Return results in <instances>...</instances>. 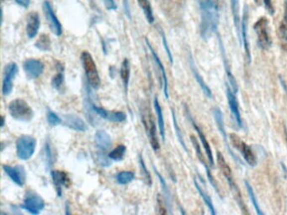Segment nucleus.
<instances>
[{
  "label": "nucleus",
  "instance_id": "423d86ee",
  "mask_svg": "<svg viewBox=\"0 0 287 215\" xmlns=\"http://www.w3.org/2000/svg\"><path fill=\"white\" fill-rule=\"evenodd\" d=\"M269 24L270 22L266 17H261L254 25V30L257 36L258 46L264 51L270 49L272 46Z\"/></svg>",
  "mask_w": 287,
  "mask_h": 215
},
{
  "label": "nucleus",
  "instance_id": "393cba45",
  "mask_svg": "<svg viewBox=\"0 0 287 215\" xmlns=\"http://www.w3.org/2000/svg\"><path fill=\"white\" fill-rule=\"evenodd\" d=\"M153 106H154L155 113H156L157 117H158L159 134L161 136L163 142H165V123H164V114H163L161 105L159 104V99L157 97L154 98Z\"/></svg>",
  "mask_w": 287,
  "mask_h": 215
},
{
  "label": "nucleus",
  "instance_id": "4be33fe9",
  "mask_svg": "<svg viewBox=\"0 0 287 215\" xmlns=\"http://www.w3.org/2000/svg\"><path fill=\"white\" fill-rule=\"evenodd\" d=\"M41 25V20L37 12H30L27 17L26 35L28 38L34 39L37 36Z\"/></svg>",
  "mask_w": 287,
  "mask_h": 215
},
{
  "label": "nucleus",
  "instance_id": "bb28decb",
  "mask_svg": "<svg viewBox=\"0 0 287 215\" xmlns=\"http://www.w3.org/2000/svg\"><path fill=\"white\" fill-rule=\"evenodd\" d=\"M194 186H195V188L196 190L198 191V193L200 194V196L201 197V199H203V201L205 203V205L207 206L208 209L210 210L211 215H216V209L214 207L213 203H212V200H211V197L209 196L206 193H205V190H203V188L200 187V184L198 183L195 178L194 179Z\"/></svg>",
  "mask_w": 287,
  "mask_h": 215
},
{
  "label": "nucleus",
  "instance_id": "20e7f679",
  "mask_svg": "<svg viewBox=\"0 0 287 215\" xmlns=\"http://www.w3.org/2000/svg\"><path fill=\"white\" fill-rule=\"evenodd\" d=\"M8 110L11 117L19 122H30L35 116L31 107L21 98L11 101Z\"/></svg>",
  "mask_w": 287,
  "mask_h": 215
},
{
  "label": "nucleus",
  "instance_id": "cd10ccee",
  "mask_svg": "<svg viewBox=\"0 0 287 215\" xmlns=\"http://www.w3.org/2000/svg\"><path fill=\"white\" fill-rule=\"evenodd\" d=\"M153 170L155 172L157 177L159 178V183H160V185H161L162 191H163V194L164 195V199L167 202V205H169V207L171 208V193H170V188H169V186H168L164 177L159 173V171L157 170L155 166H153Z\"/></svg>",
  "mask_w": 287,
  "mask_h": 215
},
{
  "label": "nucleus",
  "instance_id": "c9c22d12",
  "mask_svg": "<svg viewBox=\"0 0 287 215\" xmlns=\"http://www.w3.org/2000/svg\"><path fill=\"white\" fill-rule=\"evenodd\" d=\"M126 146L124 144H120L113 149L108 154L110 160L115 161H120L123 160L124 156L126 155Z\"/></svg>",
  "mask_w": 287,
  "mask_h": 215
},
{
  "label": "nucleus",
  "instance_id": "f257e3e1",
  "mask_svg": "<svg viewBox=\"0 0 287 215\" xmlns=\"http://www.w3.org/2000/svg\"><path fill=\"white\" fill-rule=\"evenodd\" d=\"M200 9V35L204 41L211 38L219 25V0H196Z\"/></svg>",
  "mask_w": 287,
  "mask_h": 215
},
{
  "label": "nucleus",
  "instance_id": "9d476101",
  "mask_svg": "<svg viewBox=\"0 0 287 215\" xmlns=\"http://www.w3.org/2000/svg\"><path fill=\"white\" fill-rule=\"evenodd\" d=\"M44 15L46 18L47 24L49 25L50 30L55 36H60L63 34V25L61 24L58 17L55 14L54 9L49 1H45L42 4Z\"/></svg>",
  "mask_w": 287,
  "mask_h": 215
},
{
  "label": "nucleus",
  "instance_id": "a211bd4d",
  "mask_svg": "<svg viewBox=\"0 0 287 215\" xmlns=\"http://www.w3.org/2000/svg\"><path fill=\"white\" fill-rule=\"evenodd\" d=\"M145 41L148 49H149L151 54L153 56V61L156 63L157 67L159 68V72H160V74H161L164 97H165L166 99H169V98H170V95H169V80H168L167 73H166V71H165V69H164V64H163L162 61L160 60V58H159V56L155 52V50L153 49V47H152L149 40L148 38H146Z\"/></svg>",
  "mask_w": 287,
  "mask_h": 215
},
{
  "label": "nucleus",
  "instance_id": "c756f323",
  "mask_svg": "<svg viewBox=\"0 0 287 215\" xmlns=\"http://www.w3.org/2000/svg\"><path fill=\"white\" fill-rule=\"evenodd\" d=\"M57 70L58 73L56 76L52 77V86L53 88L57 90H60L61 87H63V82H64V69L63 65L60 63H57Z\"/></svg>",
  "mask_w": 287,
  "mask_h": 215
},
{
  "label": "nucleus",
  "instance_id": "de8ad7c7",
  "mask_svg": "<svg viewBox=\"0 0 287 215\" xmlns=\"http://www.w3.org/2000/svg\"><path fill=\"white\" fill-rule=\"evenodd\" d=\"M280 82H281V84H282V87L284 88L285 92L287 93V82H285L284 79L282 78V76H279Z\"/></svg>",
  "mask_w": 287,
  "mask_h": 215
},
{
  "label": "nucleus",
  "instance_id": "79ce46f5",
  "mask_svg": "<svg viewBox=\"0 0 287 215\" xmlns=\"http://www.w3.org/2000/svg\"><path fill=\"white\" fill-rule=\"evenodd\" d=\"M97 161L104 167H109L111 165V161H110L109 156H106V155L100 150L97 153Z\"/></svg>",
  "mask_w": 287,
  "mask_h": 215
},
{
  "label": "nucleus",
  "instance_id": "dca6fc26",
  "mask_svg": "<svg viewBox=\"0 0 287 215\" xmlns=\"http://www.w3.org/2000/svg\"><path fill=\"white\" fill-rule=\"evenodd\" d=\"M91 109L98 116L110 122L122 123L126 120V115L124 112L107 110L101 107L96 106L93 103L91 104Z\"/></svg>",
  "mask_w": 287,
  "mask_h": 215
},
{
  "label": "nucleus",
  "instance_id": "c03bdc74",
  "mask_svg": "<svg viewBox=\"0 0 287 215\" xmlns=\"http://www.w3.org/2000/svg\"><path fill=\"white\" fill-rule=\"evenodd\" d=\"M262 5H264L266 11L268 12V14L271 16H273L275 13H276V10H275V8H274L272 0H262Z\"/></svg>",
  "mask_w": 287,
  "mask_h": 215
},
{
  "label": "nucleus",
  "instance_id": "5701e85b",
  "mask_svg": "<svg viewBox=\"0 0 287 215\" xmlns=\"http://www.w3.org/2000/svg\"><path fill=\"white\" fill-rule=\"evenodd\" d=\"M95 142L96 146L100 151H106L112 146V139L109 133L104 130H98L95 135Z\"/></svg>",
  "mask_w": 287,
  "mask_h": 215
},
{
  "label": "nucleus",
  "instance_id": "09e8293b",
  "mask_svg": "<svg viewBox=\"0 0 287 215\" xmlns=\"http://www.w3.org/2000/svg\"><path fill=\"white\" fill-rule=\"evenodd\" d=\"M4 123H5V118L4 116H2V121H1V128H3L4 126Z\"/></svg>",
  "mask_w": 287,
  "mask_h": 215
},
{
  "label": "nucleus",
  "instance_id": "37998d69",
  "mask_svg": "<svg viewBox=\"0 0 287 215\" xmlns=\"http://www.w3.org/2000/svg\"><path fill=\"white\" fill-rule=\"evenodd\" d=\"M161 36L162 41H163V44H164V49L166 51V53H167L168 58L170 59V63H171V64H173V63H174V58H173L172 52L170 51V47H169V45H168L167 39H166V37L164 36V32H162V31Z\"/></svg>",
  "mask_w": 287,
  "mask_h": 215
},
{
  "label": "nucleus",
  "instance_id": "c85d7f7f",
  "mask_svg": "<svg viewBox=\"0 0 287 215\" xmlns=\"http://www.w3.org/2000/svg\"><path fill=\"white\" fill-rule=\"evenodd\" d=\"M137 3L139 4L140 8H142L143 11V14L145 15L148 23L153 24L155 20V18L153 15V8H152L150 2L148 0H137Z\"/></svg>",
  "mask_w": 287,
  "mask_h": 215
},
{
  "label": "nucleus",
  "instance_id": "412c9836",
  "mask_svg": "<svg viewBox=\"0 0 287 215\" xmlns=\"http://www.w3.org/2000/svg\"><path fill=\"white\" fill-rule=\"evenodd\" d=\"M218 40L219 47H220V51H221V54H222V62H223V65H224L225 72H226V75H227V81H228L227 83L229 84L230 87L233 89V92L237 93L238 92V82H237L235 76H233V72L231 71L229 63L227 62L226 50H225L223 42H222L221 38H218Z\"/></svg>",
  "mask_w": 287,
  "mask_h": 215
},
{
  "label": "nucleus",
  "instance_id": "4468645a",
  "mask_svg": "<svg viewBox=\"0 0 287 215\" xmlns=\"http://www.w3.org/2000/svg\"><path fill=\"white\" fill-rule=\"evenodd\" d=\"M23 69L29 80H36L43 73L45 66L41 60L30 58L24 62Z\"/></svg>",
  "mask_w": 287,
  "mask_h": 215
},
{
  "label": "nucleus",
  "instance_id": "6ab92c4d",
  "mask_svg": "<svg viewBox=\"0 0 287 215\" xmlns=\"http://www.w3.org/2000/svg\"><path fill=\"white\" fill-rule=\"evenodd\" d=\"M63 125L71 129L73 131H78V132H86L89 130L87 124L82 118L79 115H74V114H68L63 115Z\"/></svg>",
  "mask_w": 287,
  "mask_h": 215
},
{
  "label": "nucleus",
  "instance_id": "473e14b6",
  "mask_svg": "<svg viewBox=\"0 0 287 215\" xmlns=\"http://www.w3.org/2000/svg\"><path fill=\"white\" fill-rule=\"evenodd\" d=\"M120 78L122 80L124 87L127 90L128 88L129 80H130V63L127 58H125L123 63L120 67Z\"/></svg>",
  "mask_w": 287,
  "mask_h": 215
},
{
  "label": "nucleus",
  "instance_id": "49530a36",
  "mask_svg": "<svg viewBox=\"0 0 287 215\" xmlns=\"http://www.w3.org/2000/svg\"><path fill=\"white\" fill-rule=\"evenodd\" d=\"M15 2L18 5L26 8L30 6V0H15Z\"/></svg>",
  "mask_w": 287,
  "mask_h": 215
},
{
  "label": "nucleus",
  "instance_id": "a878e982",
  "mask_svg": "<svg viewBox=\"0 0 287 215\" xmlns=\"http://www.w3.org/2000/svg\"><path fill=\"white\" fill-rule=\"evenodd\" d=\"M148 127V136L150 140V144L153 147V150H159L160 149V144H159V140L157 137V127L155 123L153 121V119L149 120V124Z\"/></svg>",
  "mask_w": 287,
  "mask_h": 215
},
{
  "label": "nucleus",
  "instance_id": "f8f14e48",
  "mask_svg": "<svg viewBox=\"0 0 287 215\" xmlns=\"http://www.w3.org/2000/svg\"><path fill=\"white\" fill-rule=\"evenodd\" d=\"M212 113H213L214 119H215V121H216V126L218 128L219 132L222 135V139L224 141L225 144H226V147H227V150L229 153V155L234 159V161L236 162H238L241 165H244L243 161H241L240 158L238 157V155H235V153L233 152L232 148L230 146L229 143H228L227 131H226V128H225L224 120H223V115H222V110L219 108H214Z\"/></svg>",
  "mask_w": 287,
  "mask_h": 215
},
{
  "label": "nucleus",
  "instance_id": "ea45409f",
  "mask_svg": "<svg viewBox=\"0 0 287 215\" xmlns=\"http://www.w3.org/2000/svg\"><path fill=\"white\" fill-rule=\"evenodd\" d=\"M47 122L52 127L59 126L63 123V120L59 117V115L52 111L51 109H48V111H47Z\"/></svg>",
  "mask_w": 287,
  "mask_h": 215
},
{
  "label": "nucleus",
  "instance_id": "a18cd8bd",
  "mask_svg": "<svg viewBox=\"0 0 287 215\" xmlns=\"http://www.w3.org/2000/svg\"><path fill=\"white\" fill-rule=\"evenodd\" d=\"M45 155H46V161H47L48 166H51L53 161H52V158H53V155H52V150H51V147H50V144L48 143H46V145H45Z\"/></svg>",
  "mask_w": 287,
  "mask_h": 215
},
{
  "label": "nucleus",
  "instance_id": "72a5a7b5",
  "mask_svg": "<svg viewBox=\"0 0 287 215\" xmlns=\"http://www.w3.org/2000/svg\"><path fill=\"white\" fill-rule=\"evenodd\" d=\"M244 185L246 187L247 192L249 194V199L251 200L252 205L255 207V210H256V213L257 215H264L265 213L263 212L262 210L260 209V205H259V202H258L257 198L255 196V191L252 188V186L250 185V183L248 182V181H244Z\"/></svg>",
  "mask_w": 287,
  "mask_h": 215
},
{
  "label": "nucleus",
  "instance_id": "2eb2a0df",
  "mask_svg": "<svg viewBox=\"0 0 287 215\" xmlns=\"http://www.w3.org/2000/svg\"><path fill=\"white\" fill-rule=\"evenodd\" d=\"M3 172L8 176L13 183L19 187H23L26 182V172L25 167L20 165L17 166H9L3 165Z\"/></svg>",
  "mask_w": 287,
  "mask_h": 215
},
{
  "label": "nucleus",
  "instance_id": "e433bc0d",
  "mask_svg": "<svg viewBox=\"0 0 287 215\" xmlns=\"http://www.w3.org/2000/svg\"><path fill=\"white\" fill-rule=\"evenodd\" d=\"M280 38L285 44H287V2L285 3L284 15L279 25Z\"/></svg>",
  "mask_w": 287,
  "mask_h": 215
},
{
  "label": "nucleus",
  "instance_id": "ddd939ff",
  "mask_svg": "<svg viewBox=\"0 0 287 215\" xmlns=\"http://www.w3.org/2000/svg\"><path fill=\"white\" fill-rule=\"evenodd\" d=\"M226 95H227V102L229 105L230 111L233 115V120L235 122L236 126L239 129L244 127V122L241 117L240 110H239V105H238V99L236 97V93L233 92V89L230 87L228 83H226Z\"/></svg>",
  "mask_w": 287,
  "mask_h": 215
},
{
  "label": "nucleus",
  "instance_id": "b1692460",
  "mask_svg": "<svg viewBox=\"0 0 287 215\" xmlns=\"http://www.w3.org/2000/svg\"><path fill=\"white\" fill-rule=\"evenodd\" d=\"M190 65H191V69L193 76H194V78L196 80V82H198V84L200 85V88L202 90L203 93H205V95L207 96L208 98H212V92H211V88L208 87V85L205 83L204 79H203L202 76H201L200 72L198 71V69H197L196 66L194 64L191 56L190 57Z\"/></svg>",
  "mask_w": 287,
  "mask_h": 215
},
{
  "label": "nucleus",
  "instance_id": "6e6552de",
  "mask_svg": "<svg viewBox=\"0 0 287 215\" xmlns=\"http://www.w3.org/2000/svg\"><path fill=\"white\" fill-rule=\"evenodd\" d=\"M229 139L233 144V146L240 151L241 154L244 158V160L249 166L254 167L257 165V158L255 156V153L252 150L251 147L249 144L244 143L240 137L236 134H230Z\"/></svg>",
  "mask_w": 287,
  "mask_h": 215
},
{
  "label": "nucleus",
  "instance_id": "aec40b11",
  "mask_svg": "<svg viewBox=\"0 0 287 215\" xmlns=\"http://www.w3.org/2000/svg\"><path fill=\"white\" fill-rule=\"evenodd\" d=\"M51 177H52V183L54 185L56 193L58 196L60 198L63 195V188L69 187V176L66 172L59 170H52L51 172Z\"/></svg>",
  "mask_w": 287,
  "mask_h": 215
},
{
  "label": "nucleus",
  "instance_id": "7ed1b4c3",
  "mask_svg": "<svg viewBox=\"0 0 287 215\" xmlns=\"http://www.w3.org/2000/svg\"><path fill=\"white\" fill-rule=\"evenodd\" d=\"M80 59H81V63H82L89 85L93 89H98L101 85V79L98 75L97 66L94 60L93 57L89 52H83Z\"/></svg>",
  "mask_w": 287,
  "mask_h": 215
},
{
  "label": "nucleus",
  "instance_id": "4c0bfd02",
  "mask_svg": "<svg viewBox=\"0 0 287 215\" xmlns=\"http://www.w3.org/2000/svg\"><path fill=\"white\" fill-rule=\"evenodd\" d=\"M35 47L42 52L50 51L51 50V40H50L49 36L42 34L35 44Z\"/></svg>",
  "mask_w": 287,
  "mask_h": 215
},
{
  "label": "nucleus",
  "instance_id": "39448f33",
  "mask_svg": "<svg viewBox=\"0 0 287 215\" xmlns=\"http://www.w3.org/2000/svg\"><path fill=\"white\" fill-rule=\"evenodd\" d=\"M36 139L30 135H22L17 139L16 155L22 161H28L36 151Z\"/></svg>",
  "mask_w": 287,
  "mask_h": 215
},
{
  "label": "nucleus",
  "instance_id": "0eeeda50",
  "mask_svg": "<svg viewBox=\"0 0 287 215\" xmlns=\"http://www.w3.org/2000/svg\"><path fill=\"white\" fill-rule=\"evenodd\" d=\"M45 206L46 203L42 199V197L40 196L34 191L28 190L25 193L23 204L19 207L31 215H37L45 209Z\"/></svg>",
  "mask_w": 287,
  "mask_h": 215
},
{
  "label": "nucleus",
  "instance_id": "1a4fd4ad",
  "mask_svg": "<svg viewBox=\"0 0 287 215\" xmlns=\"http://www.w3.org/2000/svg\"><path fill=\"white\" fill-rule=\"evenodd\" d=\"M19 72V68L15 63H9L5 66L3 70L2 93L6 97L12 93L14 87V80Z\"/></svg>",
  "mask_w": 287,
  "mask_h": 215
},
{
  "label": "nucleus",
  "instance_id": "f704fd0d",
  "mask_svg": "<svg viewBox=\"0 0 287 215\" xmlns=\"http://www.w3.org/2000/svg\"><path fill=\"white\" fill-rule=\"evenodd\" d=\"M134 179L135 173L131 171H122L115 176V180L120 185H127Z\"/></svg>",
  "mask_w": 287,
  "mask_h": 215
},
{
  "label": "nucleus",
  "instance_id": "a19ab883",
  "mask_svg": "<svg viewBox=\"0 0 287 215\" xmlns=\"http://www.w3.org/2000/svg\"><path fill=\"white\" fill-rule=\"evenodd\" d=\"M139 163L140 166H141V172H142V174L145 177L146 182H147L148 185H152V178H151L150 173L148 172L145 162H144V160H143V158L141 155H139Z\"/></svg>",
  "mask_w": 287,
  "mask_h": 215
},
{
  "label": "nucleus",
  "instance_id": "f3484780",
  "mask_svg": "<svg viewBox=\"0 0 287 215\" xmlns=\"http://www.w3.org/2000/svg\"><path fill=\"white\" fill-rule=\"evenodd\" d=\"M186 115L189 118V120H191V122L192 126L194 127V130L196 131L198 136H199V138H200V142H201V144H202L203 148L205 150V154H206V156H207L208 161H209V164H210V166L211 168H214L215 167V161H214L213 154H212V150H211V146L209 144V142H207V139L205 137V134L203 133V131H201V129L197 126L196 123L193 120L191 113H190L189 109L186 108Z\"/></svg>",
  "mask_w": 287,
  "mask_h": 215
},
{
  "label": "nucleus",
  "instance_id": "58836bf2",
  "mask_svg": "<svg viewBox=\"0 0 287 215\" xmlns=\"http://www.w3.org/2000/svg\"><path fill=\"white\" fill-rule=\"evenodd\" d=\"M191 141L192 144H193V146H194L198 160L200 161V163L202 164L204 167L207 166L208 165L207 163H206V161H205V155L203 154L198 140H197L194 136H191Z\"/></svg>",
  "mask_w": 287,
  "mask_h": 215
},
{
  "label": "nucleus",
  "instance_id": "9b49d317",
  "mask_svg": "<svg viewBox=\"0 0 287 215\" xmlns=\"http://www.w3.org/2000/svg\"><path fill=\"white\" fill-rule=\"evenodd\" d=\"M249 11L248 5L244 6V13L241 20V37H242V43L244 46V53H245V59L248 64L251 63V52L249 47Z\"/></svg>",
  "mask_w": 287,
  "mask_h": 215
},
{
  "label": "nucleus",
  "instance_id": "8fccbe9b",
  "mask_svg": "<svg viewBox=\"0 0 287 215\" xmlns=\"http://www.w3.org/2000/svg\"><path fill=\"white\" fill-rule=\"evenodd\" d=\"M284 134H285V137H286V142H287V127H284Z\"/></svg>",
  "mask_w": 287,
  "mask_h": 215
},
{
  "label": "nucleus",
  "instance_id": "7c9ffc66",
  "mask_svg": "<svg viewBox=\"0 0 287 215\" xmlns=\"http://www.w3.org/2000/svg\"><path fill=\"white\" fill-rule=\"evenodd\" d=\"M171 113H172L173 124H174V127H175V135L177 137L180 144L181 146L183 147L184 150H186V152H188V149H187V145H186V142L184 140L183 133L181 131V127L179 126L178 120L176 117V114H175L174 109H171Z\"/></svg>",
  "mask_w": 287,
  "mask_h": 215
},
{
  "label": "nucleus",
  "instance_id": "2f4dec72",
  "mask_svg": "<svg viewBox=\"0 0 287 215\" xmlns=\"http://www.w3.org/2000/svg\"><path fill=\"white\" fill-rule=\"evenodd\" d=\"M230 3H231V10H232V14H233V22H234V25H235L237 32L239 34V30L241 31V20L240 16H239V0H230Z\"/></svg>",
  "mask_w": 287,
  "mask_h": 215
},
{
  "label": "nucleus",
  "instance_id": "f03ea898",
  "mask_svg": "<svg viewBox=\"0 0 287 215\" xmlns=\"http://www.w3.org/2000/svg\"><path fill=\"white\" fill-rule=\"evenodd\" d=\"M216 161H217L219 168L221 170V172L224 176L225 178L227 179L230 190L232 192L233 198L235 199V201L237 202L238 207L240 209L241 212L244 215L249 214L246 205L244 204V199H243V197H242V194H241L240 190H239V188H238V185L236 183L235 179L233 177L232 170L230 168L229 165L227 163V161L225 160L224 156L222 155V152H220V151L216 152Z\"/></svg>",
  "mask_w": 287,
  "mask_h": 215
}]
</instances>
